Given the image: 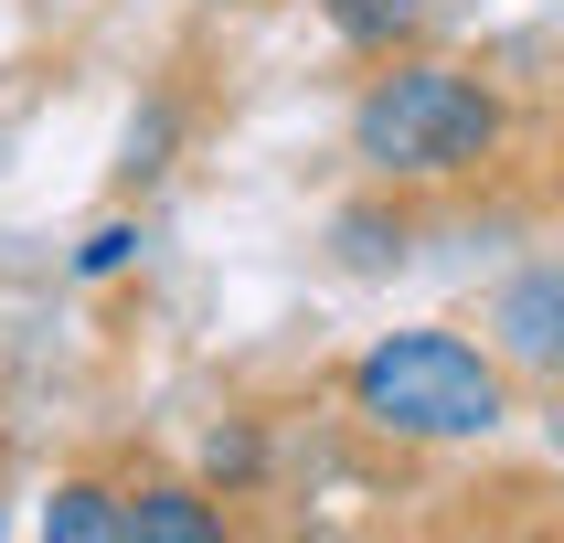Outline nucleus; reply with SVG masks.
I'll list each match as a JSON object with an SVG mask.
<instances>
[{"instance_id":"7ed1b4c3","label":"nucleus","mask_w":564,"mask_h":543,"mask_svg":"<svg viewBox=\"0 0 564 543\" xmlns=\"http://www.w3.org/2000/svg\"><path fill=\"white\" fill-rule=\"evenodd\" d=\"M490 351H501V373L564 383V256L522 267V278L490 298Z\"/></svg>"},{"instance_id":"6e6552de","label":"nucleus","mask_w":564,"mask_h":543,"mask_svg":"<svg viewBox=\"0 0 564 543\" xmlns=\"http://www.w3.org/2000/svg\"><path fill=\"white\" fill-rule=\"evenodd\" d=\"M203 469H214V490H246V479L267 469V447H256V426H214V447H203Z\"/></svg>"},{"instance_id":"39448f33","label":"nucleus","mask_w":564,"mask_h":543,"mask_svg":"<svg viewBox=\"0 0 564 543\" xmlns=\"http://www.w3.org/2000/svg\"><path fill=\"white\" fill-rule=\"evenodd\" d=\"M43 533H54V543H128V511H118V490L64 479L54 501H43Z\"/></svg>"},{"instance_id":"f257e3e1","label":"nucleus","mask_w":564,"mask_h":543,"mask_svg":"<svg viewBox=\"0 0 564 543\" xmlns=\"http://www.w3.org/2000/svg\"><path fill=\"white\" fill-rule=\"evenodd\" d=\"M341 394H351V415H362V426H383V437H415V447L490 437V426L511 415L501 351L469 341V330H383L373 351H351Z\"/></svg>"},{"instance_id":"0eeeda50","label":"nucleus","mask_w":564,"mask_h":543,"mask_svg":"<svg viewBox=\"0 0 564 543\" xmlns=\"http://www.w3.org/2000/svg\"><path fill=\"white\" fill-rule=\"evenodd\" d=\"M341 256L351 267H394V256H405V214H373V203L341 214Z\"/></svg>"},{"instance_id":"f03ea898","label":"nucleus","mask_w":564,"mask_h":543,"mask_svg":"<svg viewBox=\"0 0 564 543\" xmlns=\"http://www.w3.org/2000/svg\"><path fill=\"white\" fill-rule=\"evenodd\" d=\"M490 150H501V96L479 86L469 64H437V54L373 75L362 107H351V160H362L383 192L458 182V171H479Z\"/></svg>"},{"instance_id":"423d86ee","label":"nucleus","mask_w":564,"mask_h":543,"mask_svg":"<svg viewBox=\"0 0 564 543\" xmlns=\"http://www.w3.org/2000/svg\"><path fill=\"white\" fill-rule=\"evenodd\" d=\"M319 11H330V32L362 43V54H394V43L426 22V0H319Z\"/></svg>"},{"instance_id":"1a4fd4ad","label":"nucleus","mask_w":564,"mask_h":543,"mask_svg":"<svg viewBox=\"0 0 564 543\" xmlns=\"http://www.w3.org/2000/svg\"><path fill=\"white\" fill-rule=\"evenodd\" d=\"M128 256H139V224H96V235H86V256H75V267H86V278H118Z\"/></svg>"},{"instance_id":"20e7f679","label":"nucleus","mask_w":564,"mask_h":543,"mask_svg":"<svg viewBox=\"0 0 564 543\" xmlns=\"http://www.w3.org/2000/svg\"><path fill=\"white\" fill-rule=\"evenodd\" d=\"M128 543H224V501L182 490V479H150V490H128Z\"/></svg>"}]
</instances>
